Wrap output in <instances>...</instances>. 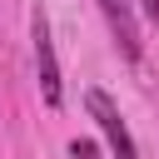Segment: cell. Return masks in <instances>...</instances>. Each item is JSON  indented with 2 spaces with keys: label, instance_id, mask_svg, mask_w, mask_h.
<instances>
[{
  "label": "cell",
  "instance_id": "obj_4",
  "mask_svg": "<svg viewBox=\"0 0 159 159\" xmlns=\"http://www.w3.org/2000/svg\"><path fill=\"white\" fill-rule=\"evenodd\" d=\"M70 154H75V159H89V154H94V149H89V144H80V139H75V144H70Z\"/></svg>",
  "mask_w": 159,
  "mask_h": 159
},
{
  "label": "cell",
  "instance_id": "obj_3",
  "mask_svg": "<svg viewBox=\"0 0 159 159\" xmlns=\"http://www.w3.org/2000/svg\"><path fill=\"white\" fill-rule=\"evenodd\" d=\"M104 20H109V35L119 45L124 60H139L144 55V40H139V20H134V0H99Z\"/></svg>",
  "mask_w": 159,
  "mask_h": 159
},
{
  "label": "cell",
  "instance_id": "obj_2",
  "mask_svg": "<svg viewBox=\"0 0 159 159\" xmlns=\"http://www.w3.org/2000/svg\"><path fill=\"white\" fill-rule=\"evenodd\" d=\"M84 109H89V119H94V129L104 134V144H109V154L114 159H139V149H134V134H129V124H124V114H119V104L104 94V89H84Z\"/></svg>",
  "mask_w": 159,
  "mask_h": 159
},
{
  "label": "cell",
  "instance_id": "obj_5",
  "mask_svg": "<svg viewBox=\"0 0 159 159\" xmlns=\"http://www.w3.org/2000/svg\"><path fill=\"white\" fill-rule=\"evenodd\" d=\"M139 10H144L149 20H159V0H139Z\"/></svg>",
  "mask_w": 159,
  "mask_h": 159
},
{
  "label": "cell",
  "instance_id": "obj_1",
  "mask_svg": "<svg viewBox=\"0 0 159 159\" xmlns=\"http://www.w3.org/2000/svg\"><path fill=\"white\" fill-rule=\"evenodd\" d=\"M30 40H35V80L50 109L65 104V84H60V60H55V40H50V15L35 5L30 10Z\"/></svg>",
  "mask_w": 159,
  "mask_h": 159
}]
</instances>
